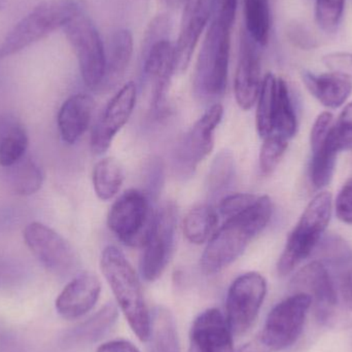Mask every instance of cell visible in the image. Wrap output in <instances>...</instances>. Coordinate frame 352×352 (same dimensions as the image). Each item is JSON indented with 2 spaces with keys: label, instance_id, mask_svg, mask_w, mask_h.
I'll return each instance as SVG.
<instances>
[{
  "label": "cell",
  "instance_id": "b9f144b4",
  "mask_svg": "<svg viewBox=\"0 0 352 352\" xmlns=\"http://www.w3.org/2000/svg\"><path fill=\"white\" fill-rule=\"evenodd\" d=\"M336 214L343 223L352 225V178L345 182L336 199Z\"/></svg>",
  "mask_w": 352,
  "mask_h": 352
},
{
  "label": "cell",
  "instance_id": "30bf717a",
  "mask_svg": "<svg viewBox=\"0 0 352 352\" xmlns=\"http://www.w3.org/2000/svg\"><path fill=\"white\" fill-rule=\"evenodd\" d=\"M177 210L173 203H167L155 213L150 234L144 243L142 275L148 283L156 281L166 270L175 252Z\"/></svg>",
  "mask_w": 352,
  "mask_h": 352
},
{
  "label": "cell",
  "instance_id": "cb8c5ba5",
  "mask_svg": "<svg viewBox=\"0 0 352 352\" xmlns=\"http://www.w3.org/2000/svg\"><path fill=\"white\" fill-rule=\"evenodd\" d=\"M311 152L310 178L314 188L322 190L326 188L332 180L337 157L339 153H341L331 130L324 140L311 146Z\"/></svg>",
  "mask_w": 352,
  "mask_h": 352
},
{
  "label": "cell",
  "instance_id": "74e56055",
  "mask_svg": "<svg viewBox=\"0 0 352 352\" xmlns=\"http://www.w3.org/2000/svg\"><path fill=\"white\" fill-rule=\"evenodd\" d=\"M171 29H173V21L168 14H162L157 16L146 29L142 50L148 49L158 41L169 39Z\"/></svg>",
  "mask_w": 352,
  "mask_h": 352
},
{
  "label": "cell",
  "instance_id": "3957f363",
  "mask_svg": "<svg viewBox=\"0 0 352 352\" xmlns=\"http://www.w3.org/2000/svg\"><path fill=\"white\" fill-rule=\"evenodd\" d=\"M210 26L205 35L197 60L194 74L195 92L202 98L223 96L229 74L231 31L234 22L211 16Z\"/></svg>",
  "mask_w": 352,
  "mask_h": 352
},
{
  "label": "cell",
  "instance_id": "9c48e42d",
  "mask_svg": "<svg viewBox=\"0 0 352 352\" xmlns=\"http://www.w3.org/2000/svg\"><path fill=\"white\" fill-rule=\"evenodd\" d=\"M154 217L148 197L140 190H129L113 203L107 223L111 231L126 245L144 246Z\"/></svg>",
  "mask_w": 352,
  "mask_h": 352
},
{
  "label": "cell",
  "instance_id": "7a4b0ae2",
  "mask_svg": "<svg viewBox=\"0 0 352 352\" xmlns=\"http://www.w3.org/2000/svg\"><path fill=\"white\" fill-rule=\"evenodd\" d=\"M100 268L130 328L140 341L148 342L151 314L138 273L124 252L116 246H107L103 250Z\"/></svg>",
  "mask_w": 352,
  "mask_h": 352
},
{
  "label": "cell",
  "instance_id": "7c38bea8",
  "mask_svg": "<svg viewBox=\"0 0 352 352\" xmlns=\"http://www.w3.org/2000/svg\"><path fill=\"white\" fill-rule=\"evenodd\" d=\"M23 236L29 250L50 272L66 276L78 268V258L74 248L51 228L34 221L25 228Z\"/></svg>",
  "mask_w": 352,
  "mask_h": 352
},
{
  "label": "cell",
  "instance_id": "277c9868",
  "mask_svg": "<svg viewBox=\"0 0 352 352\" xmlns=\"http://www.w3.org/2000/svg\"><path fill=\"white\" fill-rule=\"evenodd\" d=\"M82 12L80 0H47L33 8L6 35L0 58L10 57L45 38Z\"/></svg>",
  "mask_w": 352,
  "mask_h": 352
},
{
  "label": "cell",
  "instance_id": "ee69618b",
  "mask_svg": "<svg viewBox=\"0 0 352 352\" xmlns=\"http://www.w3.org/2000/svg\"><path fill=\"white\" fill-rule=\"evenodd\" d=\"M96 352H140V349L127 340H113L103 343Z\"/></svg>",
  "mask_w": 352,
  "mask_h": 352
},
{
  "label": "cell",
  "instance_id": "8d00e7d4",
  "mask_svg": "<svg viewBox=\"0 0 352 352\" xmlns=\"http://www.w3.org/2000/svg\"><path fill=\"white\" fill-rule=\"evenodd\" d=\"M332 134L340 152L352 150V102L349 103L332 126Z\"/></svg>",
  "mask_w": 352,
  "mask_h": 352
},
{
  "label": "cell",
  "instance_id": "e575fe53",
  "mask_svg": "<svg viewBox=\"0 0 352 352\" xmlns=\"http://www.w3.org/2000/svg\"><path fill=\"white\" fill-rule=\"evenodd\" d=\"M289 146V140L276 134L264 138L260 152V169L262 175H270L278 166Z\"/></svg>",
  "mask_w": 352,
  "mask_h": 352
},
{
  "label": "cell",
  "instance_id": "603a6c76",
  "mask_svg": "<svg viewBox=\"0 0 352 352\" xmlns=\"http://www.w3.org/2000/svg\"><path fill=\"white\" fill-rule=\"evenodd\" d=\"M119 311L113 302L105 304L99 311L82 324L68 331L63 340L67 346L93 344L107 336L117 322Z\"/></svg>",
  "mask_w": 352,
  "mask_h": 352
},
{
  "label": "cell",
  "instance_id": "60d3db41",
  "mask_svg": "<svg viewBox=\"0 0 352 352\" xmlns=\"http://www.w3.org/2000/svg\"><path fill=\"white\" fill-rule=\"evenodd\" d=\"M322 63L332 72L342 74L352 80V53L337 52L324 56Z\"/></svg>",
  "mask_w": 352,
  "mask_h": 352
},
{
  "label": "cell",
  "instance_id": "8992f818",
  "mask_svg": "<svg viewBox=\"0 0 352 352\" xmlns=\"http://www.w3.org/2000/svg\"><path fill=\"white\" fill-rule=\"evenodd\" d=\"M291 287L294 294H304L311 299L320 324L333 327L342 320L338 287L328 267L320 261H312L304 266L294 277Z\"/></svg>",
  "mask_w": 352,
  "mask_h": 352
},
{
  "label": "cell",
  "instance_id": "4fadbf2b",
  "mask_svg": "<svg viewBox=\"0 0 352 352\" xmlns=\"http://www.w3.org/2000/svg\"><path fill=\"white\" fill-rule=\"evenodd\" d=\"M138 90L133 82H127L109 101L100 119L93 128L91 148L97 155L109 150L120 130L126 125L133 113Z\"/></svg>",
  "mask_w": 352,
  "mask_h": 352
},
{
  "label": "cell",
  "instance_id": "2e32d148",
  "mask_svg": "<svg viewBox=\"0 0 352 352\" xmlns=\"http://www.w3.org/2000/svg\"><path fill=\"white\" fill-rule=\"evenodd\" d=\"M211 18V0H186L182 28L175 45V69L182 74L188 67L203 30Z\"/></svg>",
  "mask_w": 352,
  "mask_h": 352
},
{
  "label": "cell",
  "instance_id": "e0dca14e",
  "mask_svg": "<svg viewBox=\"0 0 352 352\" xmlns=\"http://www.w3.org/2000/svg\"><path fill=\"white\" fill-rule=\"evenodd\" d=\"M190 352H235L233 333L227 320L215 308L205 310L192 322Z\"/></svg>",
  "mask_w": 352,
  "mask_h": 352
},
{
  "label": "cell",
  "instance_id": "9a60e30c",
  "mask_svg": "<svg viewBox=\"0 0 352 352\" xmlns=\"http://www.w3.org/2000/svg\"><path fill=\"white\" fill-rule=\"evenodd\" d=\"M175 69V45L170 39L158 41L142 50V82L153 88V105L164 107Z\"/></svg>",
  "mask_w": 352,
  "mask_h": 352
},
{
  "label": "cell",
  "instance_id": "f1b7e54d",
  "mask_svg": "<svg viewBox=\"0 0 352 352\" xmlns=\"http://www.w3.org/2000/svg\"><path fill=\"white\" fill-rule=\"evenodd\" d=\"M93 186L100 200H111L121 188L125 173L121 163L115 158H105L95 165Z\"/></svg>",
  "mask_w": 352,
  "mask_h": 352
},
{
  "label": "cell",
  "instance_id": "d590c367",
  "mask_svg": "<svg viewBox=\"0 0 352 352\" xmlns=\"http://www.w3.org/2000/svg\"><path fill=\"white\" fill-rule=\"evenodd\" d=\"M345 0H316V20L326 33H335L344 12Z\"/></svg>",
  "mask_w": 352,
  "mask_h": 352
},
{
  "label": "cell",
  "instance_id": "d4e9b609",
  "mask_svg": "<svg viewBox=\"0 0 352 352\" xmlns=\"http://www.w3.org/2000/svg\"><path fill=\"white\" fill-rule=\"evenodd\" d=\"M153 352H182L178 341L175 318L170 310L156 307L151 314V335Z\"/></svg>",
  "mask_w": 352,
  "mask_h": 352
},
{
  "label": "cell",
  "instance_id": "836d02e7",
  "mask_svg": "<svg viewBox=\"0 0 352 352\" xmlns=\"http://www.w3.org/2000/svg\"><path fill=\"white\" fill-rule=\"evenodd\" d=\"M314 252H316L318 256V260L316 261H320L326 266H346L352 261V252L349 244L336 235L322 237Z\"/></svg>",
  "mask_w": 352,
  "mask_h": 352
},
{
  "label": "cell",
  "instance_id": "484cf974",
  "mask_svg": "<svg viewBox=\"0 0 352 352\" xmlns=\"http://www.w3.org/2000/svg\"><path fill=\"white\" fill-rule=\"evenodd\" d=\"M298 120L289 86L283 78H277L272 134L291 140L297 133Z\"/></svg>",
  "mask_w": 352,
  "mask_h": 352
},
{
  "label": "cell",
  "instance_id": "7402d4cb",
  "mask_svg": "<svg viewBox=\"0 0 352 352\" xmlns=\"http://www.w3.org/2000/svg\"><path fill=\"white\" fill-rule=\"evenodd\" d=\"M133 54V36L126 29L115 31L105 49V74L100 88L115 87L125 76Z\"/></svg>",
  "mask_w": 352,
  "mask_h": 352
},
{
  "label": "cell",
  "instance_id": "d6986e66",
  "mask_svg": "<svg viewBox=\"0 0 352 352\" xmlns=\"http://www.w3.org/2000/svg\"><path fill=\"white\" fill-rule=\"evenodd\" d=\"M223 116V107L215 103L195 123L180 148V161L184 166L195 169L210 154L214 144V131Z\"/></svg>",
  "mask_w": 352,
  "mask_h": 352
},
{
  "label": "cell",
  "instance_id": "52a82bcc",
  "mask_svg": "<svg viewBox=\"0 0 352 352\" xmlns=\"http://www.w3.org/2000/svg\"><path fill=\"white\" fill-rule=\"evenodd\" d=\"M80 65L82 80L89 88H100L105 74V47L92 21L82 12L63 27Z\"/></svg>",
  "mask_w": 352,
  "mask_h": 352
},
{
  "label": "cell",
  "instance_id": "f546056e",
  "mask_svg": "<svg viewBox=\"0 0 352 352\" xmlns=\"http://www.w3.org/2000/svg\"><path fill=\"white\" fill-rule=\"evenodd\" d=\"M245 29L250 36L264 47L271 31L270 0H243Z\"/></svg>",
  "mask_w": 352,
  "mask_h": 352
},
{
  "label": "cell",
  "instance_id": "7dc6e473",
  "mask_svg": "<svg viewBox=\"0 0 352 352\" xmlns=\"http://www.w3.org/2000/svg\"><path fill=\"white\" fill-rule=\"evenodd\" d=\"M6 6V0H0V10H3Z\"/></svg>",
  "mask_w": 352,
  "mask_h": 352
},
{
  "label": "cell",
  "instance_id": "ab89813d",
  "mask_svg": "<svg viewBox=\"0 0 352 352\" xmlns=\"http://www.w3.org/2000/svg\"><path fill=\"white\" fill-rule=\"evenodd\" d=\"M287 36L289 43L300 50L308 51L318 47V41L311 31L302 23H291L287 29Z\"/></svg>",
  "mask_w": 352,
  "mask_h": 352
},
{
  "label": "cell",
  "instance_id": "44dd1931",
  "mask_svg": "<svg viewBox=\"0 0 352 352\" xmlns=\"http://www.w3.org/2000/svg\"><path fill=\"white\" fill-rule=\"evenodd\" d=\"M302 80L310 94L328 109L342 107L352 92L351 78L336 72L316 74L303 72Z\"/></svg>",
  "mask_w": 352,
  "mask_h": 352
},
{
  "label": "cell",
  "instance_id": "ac0fdd59",
  "mask_svg": "<svg viewBox=\"0 0 352 352\" xmlns=\"http://www.w3.org/2000/svg\"><path fill=\"white\" fill-rule=\"evenodd\" d=\"M100 293L98 277L91 272L80 273L58 296L56 310L64 320H78L95 307Z\"/></svg>",
  "mask_w": 352,
  "mask_h": 352
},
{
  "label": "cell",
  "instance_id": "7bdbcfd3",
  "mask_svg": "<svg viewBox=\"0 0 352 352\" xmlns=\"http://www.w3.org/2000/svg\"><path fill=\"white\" fill-rule=\"evenodd\" d=\"M338 289L344 308H346L347 311L352 314V268L347 269L343 273Z\"/></svg>",
  "mask_w": 352,
  "mask_h": 352
},
{
  "label": "cell",
  "instance_id": "83f0119b",
  "mask_svg": "<svg viewBox=\"0 0 352 352\" xmlns=\"http://www.w3.org/2000/svg\"><path fill=\"white\" fill-rule=\"evenodd\" d=\"M28 148V135L22 124L8 121L0 128V165L10 168L24 158Z\"/></svg>",
  "mask_w": 352,
  "mask_h": 352
},
{
  "label": "cell",
  "instance_id": "5b68a950",
  "mask_svg": "<svg viewBox=\"0 0 352 352\" xmlns=\"http://www.w3.org/2000/svg\"><path fill=\"white\" fill-rule=\"evenodd\" d=\"M332 215V195L320 192L310 201L295 229L289 234L277 264L281 276H287L296 267L311 256L324 237Z\"/></svg>",
  "mask_w": 352,
  "mask_h": 352
},
{
  "label": "cell",
  "instance_id": "5bb4252c",
  "mask_svg": "<svg viewBox=\"0 0 352 352\" xmlns=\"http://www.w3.org/2000/svg\"><path fill=\"white\" fill-rule=\"evenodd\" d=\"M261 45L244 28L240 38L239 57L234 78V92L240 109L248 111L254 107L260 94Z\"/></svg>",
  "mask_w": 352,
  "mask_h": 352
},
{
  "label": "cell",
  "instance_id": "4316f807",
  "mask_svg": "<svg viewBox=\"0 0 352 352\" xmlns=\"http://www.w3.org/2000/svg\"><path fill=\"white\" fill-rule=\"evenodd\" d=\"M219 223L217 211L209 204L192 207L184 219V233L194 244H203L210 239Z\"/></svg>",
  "mask_w": 352,
  "mask_h": 352
},
{
  "label": "cell",
  "instance_id": "8fae6325",
  "mask_svg": "<svg viewBox=\"0 0 352 352\" xmlns=\"http://www.w3.org/2000/svg\"><path fill=\"white\" fill-rule=\"evenodd\" d=\"M266 294V279L260 273H245L232 283L226 301V320L233 335L240 336L250 330L260 314Z\"/></svg>",
  "mask_w": 352,
  "mask_h": 352
},
{
  "label": "cell",
  "instance_id": "d6a6232c",
  "mask_svg": "<svg viewBox=\"0 0 352 352\" xmlns=\"http://www.w3.org/2000/svg\"><path fill=\"white\" fill-rule=\"evenodd\" d=\"M277 78L272 74H266L263 78L256 109V129L264 140L273 132V115H274L275 94Z\"/></svg>",
  "mask_w": 352,
  "mask_h": 352
},
{
  "label": "cell",
  "instance_id": "ba28073f",
  "mask_svg": "<svg viewBox=\"0 0 352 352\" xmlns=\"http://www.w3.org/2000/svg\"><path fill=\"white\" fill-rule=\"evenodd\" d=\"M311 306L307 295L293 294L271 310L258 336L272 352L289 349L303 333Z\"/></svg>",
  "mask_w": 352,
  "mask_h": 352
},
{
  "label": "cell",
  "instance_id": "4dcf8cb0",
  "mask_svg": "<svg viewBox=\"0 0 352 352\" xmlns=\"http://www.w3.org/2000/svg\"><path fill=\"white\" fill-rule=\"evenodd\" d=\"M8 169L10 186L16 194L30 196L41 190L43 182V171L34 161L25 156Z\"/></svg>",
  "mask_w": 352,
  "mask_h": 352
},
{
  "label": "cell",
  "instance_id": "f6af8a7d",
  "mask_svg": "<svg viewBox=\"0 0 352 352\" xmlns=\"http://www.w3.org/2000/svg\"><path fill=\"white\" fill-rule=\"evenodd\" d=\"M238 352H272L269 349V347L263 342L260 336H256V338L252 339L250 342L244 344L243 346L240 347Z\"/></svg>",
  "mask_w": 352,
  "mask_h": 352
},
{
  "label": "cell",
  "instance_id": "f35d334b",
  "mask_svg": "<svg viewBox=\"0 0 352 352\" xmlns=\"http://www.w3.org/2000/svg\"><path fill=\"white\" fill-rule=\"evenodd\" d=\"M256 197L258 196L256 195L242 194V192L226 196L219 202V212L226 219H231L250 207L254 202Z\"/></svg>",
  "mask_w": 352,
  "mask_h": 352
},
{
  "label": "cell",
  "instance_id": "ffe728a7",
  "mask_svg": "<svg viewBox=\"0 0 352 352\" xmlns=\"http://www.w3.org/2000/svg\"><path fill=\"white\" fill-rule=\"evenodd\" d=\"M95 101L90 95L76 94L62 104L58 113V127L63 142L74 144L88 129Z\"/></svg>",
  "mask_w": 352,
  "mask_h": 352
},
{
  "label": "cell",
  "instance_id": "bcb514c9",
  "mask_svg": "<svg viewBox=\"0 0 352 352\" xmlns=\"http://www.w3.org/2000/svg\"><path fill=\"white\" fill-rule=\"evenodd\" d=\"M166 6H170V8H178L184 0H162Z\"/></svg>",
  "mask_w": 352,
  "mask_h": 352
},
{
  "label": "cell",
  "instance_id": "1f68e13d",
  "mask_svg": "<svg viewBox=\"0 0 352 352\" xmlns=\"http://www.w3.org/2000/svg\"><path fill=\"white\" fill-rule=\"evenodd\" d=\"M235 160L229 151H221L217 155L207 176V192L211 198H219L225 194L235 178Z\"/></svg>",
  "mask_w": 352,
  "mask_h": 352
},
{
  "label": "cell",
  "instance_id": "6da1fadb",
  "mask_svg": "<svg viewBox=\"0 0 352 352\" xmlns=\"http://www.w3.org/2000/svg\"><path fill=\"white\" fill-rule=\"evenodd\" d=\"M272 213L271 199L268 196H258L245 210L226 219L203 252L200 262L203 272L207 275L217 274L233 264L250 242L267 227Z\"/></svg>",
  "mask_w": 352,
  "mask_h": 352
}]
</instances>
